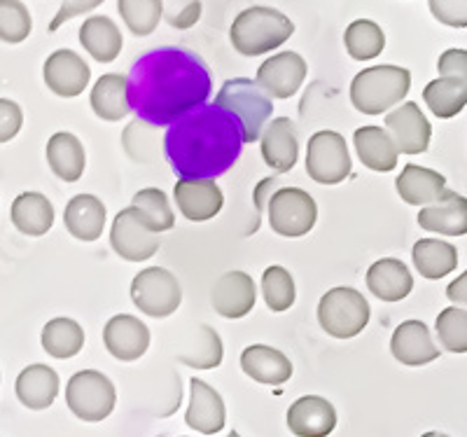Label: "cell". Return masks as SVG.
<instances>
[{
	"label": "cell",
	"instance_id": "1",
	"mask_svg": "<svg viewBox=\"0 0 467 437\" xmlns=\"http://www.w3.org/2000/svg\"><path fill=\"white\" fill-rule=\"evenodd\" d=\"M211 94V68L185 47L150 49L133 61L127 75L129 110L150 127H169L206 103Z\"/></svg>",
	"mask_w": 467,
	"mask_h": 437
},
{
	"label": "cell",
	"instance_id": "2",
	"mask_svg": "<svg viewBox=\"0 0 467 437\" xmlns=\"http://www.w3.org/2000/svg\"><path fill=\"white\" fill-rule=\"evenodd\" d=\"M244 131L236 118L215 103H202L169 124L164 152L175 176L213 181L224 176L244 152Z\"/></svg>",
	"mask_w": 467,
	"mask_h": 437
},
{
	"label": "cell",
	"instance_id": "3",
	"mask_svg": "<svg viewBox=\"0 0 467 437\" xmlns=\"http://www.w3.org/2000/svg\"><path fill=\"white\" fill-rule=\"evenodd\" d=\"M292 33H295V24L281 10L253 5L236 15L229 28V40H232V47L244 57H262L285 45Z\"/></svg>",
	"mask_w": 467,
	"mask_h": 437
},
{
	"label": "cell",
	"instance_id": "4",
	"mask_svg": "<svg viewBox=\"0 0 467 437\" xmlns=\"http://www.w3.org/2000/svg\"><path fill=\"white\" fill-rule=\"evenodd\" d=\"M411 89V73L402 66H372L350 82V103L365 115H383L400 106Z\"/></svg>",
	"mask_w": 467,
	"mask_h": 437
},
{
	"label": "cell",
	"instance_id": "5",
	"mask_svg": "<svg viewBox=\"0 0 467 437\" xmlns=\"http://www.w3.org/2000/svg\"><path fill=\"white\" fill-rule=\"evenodd\" d=\"M215 106L236 118L245 143L260 140L266 122L271 120V112H274V103L266 97V91L248 78H232L224 82L215 97Z\"/></svg>",
	"mask_w": 467,
	"mask_h": 437
},
{
	"label": "cell",
	"instance_id": "6",
	"mask_svg": "<svg viewBox=\"0 0 467 437\" xmlns=\"http://www.w3.org/2000/svg\"><path fill=\"white\" fill-rule=\"evenodd\" d=\"M437 70L440 78L425 85L423 101L435 118L451 120L467 106V49L441 52Z\"/></svg>",
	"mask_w": 467,
	"mask_h": 437
},
{
	"label": "cell",
	"instance_id": "7",
	"mask_svg": "<svg viewBox=\"0 0 467 437\" xmlns=\"http://www.w3.org/2000/svg\"><path fill=\"white\" fill-rule=\"evenodd\" d=\"M369 302L356 288H332L318 302V323L329 337L335 339H350L358 337L369 323Z\"/></svg>",
	"mask_w": 467,
	"mask_h": 437
},
{
	"label": "cell",
	"instance_id": "8",
	"mask_svg": "<svg viewBox=\"0 0 467 437\" xmlns=\"http://www.w3.org/2000/svg\"><path fill=\"white\" fill-rule=\"evenodd\" d=\"M117 390L110 379L96 369L73 374L66 386V405L80 421L99 423L112 414Z\"/></svg>",
	"mask_w": 467,
	"mask_h": 437
},
{
	"label": "cell",
	"instance_id": "9",
	"mask_svg": "<svg viewBox=\"0 0 467 437\" xmlns=\"http://www.w3.org/2000/svg\"><path fill=\"white\" fill-rule=\"evenodd\" d=\"M271 230L285 239H299L316 227L318 206L316 199L299 187H281L266 202Z\"/></svg>",
	"mask_w": 467,
	"mask_h": 437
},
{
	"label": "cell",
	"instance_id": "10",
	"mask_svg": "<svg viewBox=\"0 0 467 437\" xmlns=\"http://www.w3.org/2000/svg\"><path fill=\"white\" fill-rule=\"evenodd\" d=\"M133 304L152 318H169L182 302V288L178 278L164 267H148L131 281Z\"/></svg>",
	"mask_w": 467,
	"mask_h": 437
},
{
	"label": "cell",
	"instance_id": "11",
	"mask_svg": "<svg viewBox=\"0 0 467 437\" xmlns=\"http://www.w3.org/2000/svg\"><path fill=\"white\" fill-rule=\"evenodd\" d=\"M346 139L337 131H318L306 145V173L320 185H339L350 173Z\"/></svg>",
	"mask_w": 467,
	"mask_h": 437
},
{
	"label": "cell",
	"instance_id": "12",
	"mask_svg": "<svg viewBox=\"0 0 467 437\" xmlns=\"http://www.w3.org/2000/svg\"><path fill=\"white\" fill-rule=\"evenodd\" d=\"M112 251L127 262H143L150 260L154 253L160 251V236L152 232L140 218L139 208L129 206L122 208L112 220L110 230Z\"/></svg>",
	"mask_w": 467,
	"mask_h": 437
},
{
	"label": "cell",
	"instance_id": "13",
	"mask_svg": "<svg viewBox=\"0 0 467 437\" xmlns=\"http://www.w3.org/2000/svg\"><path fill=\"white\" fill-rule=\"evenodd\" d=\"M306 61L297 52L271 54L257 68L255 82L266 91L269 99H290L302 89L306 80Z\"/></svg>",
	"mask_w": 467,
	"mask_h": 437
},
{
	"label": "cell",
	"instance_id": "14",
	"mask_svg": "<svg viewBox=\"0 0 467 437\" xmlns=\"http://www.w3.org/2000/svg\"><path fill=\"white\" fill-rule=\"evenodd\" d=\"M386 131L402 155H420L431 148L432 127L419 103L414 101L402 103L393 112H388Z\"/></svg>",
	"mask_w": 467,
	"mask_h": 437
},
{
	"label": "cell",
	"instance_id": "15",
	"mask_svg": "<svg viewBox=\"0 0 467 437\" xmlns=\"http://www.w3.org/2000/svg\"><path fill=\"white\" fill-rule=\"evenodd\" d=\"M45 85L64 99L80 97L85 87H89L91 68L80 54L73 49H57L47 57L43 66Z\"/></svg>",
	"mask_w": 467,
	"mask_h": 437
},
{
	"label": "cell",
	"instance_id": "16",
	"mask_svg": "<svg viewBox=\"0 0 467 437\" xmlns=\"http://www.w3.org/2000/svg\"><path fill=\"white\" fill-rule=\"evenodd\" d=\"M103 344L122 363H133L150 349V330L143 320L129 314L112 316L103 330Z\"/></svg>",
	"mask_w": 467,
	"mask_h": 437
},
{
	"label": "cell",
	"instance_id": "17",
	"mask_svg": "<svg viewBox=\"0 0 467 437\" xmlns=\"http://www.w3.org/2000/svg\"><path fill=\"white\" fill-rule=\"evenodd\" d=\"M175 206L190 223H206L224 206V194L215 181H187L181 178L173 187Z\"/></svg>",
	"mask_w": 467,
	"mask_h": 437
},
{
	"label": "cell",
	"instance_id": "18",
	"mask_svg": "<svg viewBox=\"0 0 467 437\" xmlns=\"http://www.w3.org/2000/svg\"><path fill=\"white\" fill-rule=\"evenodd\" d=\"M213 309L223 318H244L257 302V288L253 276L245 272H227L215 281L211 293Z\"/></svg>",
	"mask_w": 467,
	"mask_h": 437
},
{
	"label": "cell",
	"instance_id": "19",
	"mask_svg": "<svg viewBox=\"0 0 467 437\" xmlns=\"http://www.w3.org/2000/svg\"><path fill=\"white\" fill-rule=\"evenodd\" d=\"M287 428L297 437H327L337 428L335 405L320 395H304L287 410Z\"/></svg>",
	"mask_w": 467,
	"mask_h": 437
},
{
	"label": "cell",
	"instance_id": "20",
	"mask_svg": "<svg viewBox=\"0 0 467 437\" xmlns=\"http://www.w3.org/2000/svg\"><path fill=\"white\" fill-rule=\"evenodd\" d=\"M185 421L192 431L203 435H215L227 421L223 395L197 377L190 381V407L185 411Z\"/></svg>",
	"mask_w": 467,
	"mask_h": 437
},
{
	"label": "cell",
	"instance_id": "21",
	"mask_svg": "<svg viewBox=\"0 0 467 437\" xmlns=\"http://www.w3.org/2000/svg\"><path fill=\"white\" fill-rule=\"evenodd\" d=\"M260 145L265 164L271 166L276 173H287L297 164L299 139L290 118L269 120L260 136Z\"/></svg>",
	"mask_w": 467,
	"mask_h": 437
},
{
	"label": "cell",
	"instance_id": "22",
	"mask_svg": "<svg viewBox=\"0 0 467 437\" xmlns=\"http://www.w3.org/2000/svg\"><path fill=\"white\" fill-rule=\"evenodd\" d=\"M390 351L398 363L409 365V368H420V365H428L440 358V349L435 347L431 330L423 320L400 323L390 339Z\"/></svg>",
	"mask_w": 467,
	"mask_h": 437
},
{
	"label": "cell",
	"instance_id": "23",
	"mask_svg": "<svg viewBox=\"0 0 467 437\" xmlns=\"http://www.w3.org/2000/svg\"><path fill=\"white\" fill-rule=\"evenodd\" d=\"M398 194L409 206H432L440 203L449 194L446 178L440 171L425 169V166L407 164L395 181Z\"/></svg>",
	"mask_w": 467,
	"mask_h": 437
},
{
	"label": "cell",
	"instance_id": "24",
	"mask_svg": "<svg viewBox=\"0 0 467 437\" xmlns=\"http://www.w3.org/2000/svg\"><path fill=\"white\" fill-rule=\"evenodd\" d=\"M367 288L381 302H400L414 288V276L402 260L383 257L367 272Z\"/></svg>",
	"mask_w": 467,
	"mask_h": 437
},
{
	"label": "cell",
	"instance_id": "25",
	"mask_svg": "<svg viewBox=\"0 0 467 437\" xmlns=\"http://www.w3.org/2000/svg\"><path fill=\"white\" fill-rule=\"evenodd\" d=\"M241 368L257 384L281 386L292 377L290 358L278 349H271L266 344H253L241 353Z\"/></svg>",
	"mask_w": 467,
	"mask_h": 437
},
{
	"label": "cell",
	"instance_id": "26",
	"mask_svg": "<svg viewBox=\"0 0 467 437\" xmlns=\"http://www.w3.org/2000/svg\"><path fill=\"white\" fill-rule=\"evenodd\" d=\"M419 224L420 230L432 232V234H467V199L462 194L449 190V194L440 203L420 208Z\"/></svg>",
	"mask_w": 467,
	"mask_h": 437
},
{
	"label": "cell",
	"instance_id": "27",
	"mask_svg": "<svg viewBox=\"0 0 467 437\" xmlns=\"http://www.w3.org/2000/svg\"><path fill=\"white\" fill-rule=\"evenodd\" d=\"M80 45L99 64H112L124 47L119 26L106 15H94L80 26Z\"/></svg>",
	"mask_w": 467,
	"mask_h": 437
},
{
	"label": "cell",
	"instance_id": "28",
	"mask_svg": "<svg viewBox=\"0 0 467 437\" xmlns=\"http://www.w3.org/2000/svg\"><path fill=\"white\" fill-rule=\"evenodd\" d=\"M64 223L78 241H96L106 227V203L94 194H75L66 203Z\"/></svg>",
	"mask_w": 467,
	"mask_h": 437
},
{
	"label": "cell",
	"instance_id": "29",
	"mask_svg": "<svg viewBox=\"0 0 467 437\" xmlns=\"http://www.w3.org/2000/svg\"><path fill=\"white\" fill-rule=\"evenodd\" d=\"M16 398L28 410H47L58 395V374L47 365H28L16 377Z\"/></svg>",
	"mask_w": 467,
	"mask_h": 437
},
{
	"label": "cell",
	"instance_id": "30",
	"mask_svg": "<svg viewBox=\"0 0 467 437\" xmlns=\"http://www.w3.org/2000/svg\"><path fill=\"white\" fill-rule=\"evenodd\" d=\"M356 152L367 169L388 173L398 166L400 150L383 127H360L353 134Z\"/></svg>",
	"mask_w": 467,
	"mask_h": 437
},
{
	"label": "cell",
	"instance_id": "31",
	"mask_svg": "<svg viewBox=\"0 0 467 437\" xmlns=\"http://www.w3.org/2000/svg\"><path fill=\"white\" fill-rule=\"evenodd\" d=\"M47 164L58 181L78 182L87 166L85 145L80 143L78 136L58 131L47 140Z\"/></svg>",
	"mask_w": 467,
	"mask_h": 437
},
{
	"label": "cell",
	"instance_id": "32",
	"mask_svg": "<svg viewBox=\"0 0 467 437\" xmlns=\"http://www.w3.org/2000/svg\"><path fill=\"white\" fill-rule=\"evenodd\" d=\"M12 224L26 236H45L54 224V206L45 194L22 192L12 202Z\"/></svg>",
	"mask_w": 467,
	"mask_h": 437
},
{
	"label": "cell",
	"instance_id": "33",
	"mask_svg": "<svg viewBox=\"0 0 467 437\" xmlns=\"http://www.w3.org/2000/svg\"><path fill=\"white\" fill-rule=\"evenodd\" d=\"M89 103L96 118L106 120V122H119L122 118H127L131 112L127 101V78L119 73L101 75L91 87Z\"/></svg>",
	"mask_w": 467,
	"mask_h": 437
},
{
	"label": "cell",
	"instance_id": "34",
	"mask_svg": "<svg viewBox=\"0 0 467 437\" xmlns=\"http://www.w3.org/2000/svg\"><path fill=\"white\" fill-rule=\"evenodd\" d=\"M414 267L428 281H440L458 267L456 245L441 239H420L414 244Z\"/></svg>",
	"mask_w": 467,
	"mask_h": 437
},
{
	"label": "cell",
	"instance_id": "35",
	"mask_svg": "<svg viewBox=\"0 0 467 437\" xmlns=\"http://www.w3.org/2000/svg\"><path fill=\"white\" fill-rule=\"evenodd\" d=\"M43 349L52 358L58 360H68L78 356L85 347V330L78 320L73 318H52L43 328Z\"/></svg>",
	"mask_w": 467,
	"mask_h": 437
},
{
	"label": "cell",
	"instance_id": "36",
	"mask_svg": "<svg viewBox=\"0 0 467 437\" xmlns=\"http://www.w3.org/2000/svg\"><path fill=\"white\" fill-rule=\"evenodd\" d=\"M344 45L350 59L372 61L386 49V33L372 19H356L346 28Z\"/></svg>",
	"mask_w": 467,
	"mask_h": 437
},
{
	"label": "cell",
	"instance_id": "37",
	"mask_svg": "<svg viewBox=\"0 0 467 437\" xmlns=\"http://www.w3.org/2000/svg\"><path fill=\"white\" fill-rule=\"evenodd\" d=\"M117 12L133 36L148 37L164 16V0H117Z\"/></svg>",
	"mask_w": 467,
	"mask_h": 437
},
{
	"label": "cell",
	"instance_id": "38",
	"mask_svg": "<svg viewBox=\"0 0 467 437\" xmlns=\"http://www.w3.org/2000/svg\"><path fill=\"white\" fill-rule=\"evenodd\" d=\"M131 206L139 208L143 223L148 224L150 230L157 232V234L173 230V224H175L173 208H171L169 197H166L161 190H157V187H145V190L133 194Z\"/></svg>",
	"mask_w": 467,
	"mask_h": 437
},
{
	"label": "cell",
	"instance_id": "39",
	"mask_svg": "<svg viewBox=\"0 0 467 437\" xmlns=\"http://www.w3.org/2000/svg\"><path fill=\"white\" fill-rule=\"evenodd\" d=\"M223 339L211 326H199L197 337L192 341V347L178 353V360L190 368L197 369H213L223 363Z\"/></svg>",
	"mask_w": 467,
	"mask_h": 437
},
{
	"label": "cell",
	"instance_id": "40",
	"mask_svg": "<svg viewBox=\"0 0 467 437\" xmlns=\"http://www.w3.org/2000/svg\"><path fill=\"white\" fill-rule=\"evenodd\" d=\"M262 295L271 311H287L297 299V290H295V278L285 267L271 265L262 274Z\"/></svg>",
	"mask_w": 467,
	"mask_h": 437
},
{
	"label": "cell",
	"instance_id": "41",
	"mask_svg": "<svg viewBox=\"0 0 467 437\" xmlns=\"http://www.w3.org/2000/svg\"><path fill=\"white\" fill-rule=\"evenodd\" d=\"M435 332L441 349L449 353H467V311L461 307H449L440 311L435 320Z\"/></svg>",
	"mask_w": 467,
	"mask_h": 437
},
{
	"label": "cell",
	"instance_id": "42",
	"mask_svg": "<svg viewBox=\"0 0 467 437\" xmlns=\"http://www.w3.org/2000/svg\"><path fill=\"white\" fill-rule=\"evenodd\" d=\"M33 31V16L22 0H0V40L7 45L24 43Z\"/></svg>",
	"mask_w": 467,
	"mask_h": 437
},
{
	"label": "cell",
	"instance_id": "43",
	"mask_svg": "<svg viewBox=\"0 0 467 437\" xmlns=\"http://www.w3.org/2000/svg\"><path fill=\"white\" fill-rule=\"evenodd\" d=\"M431 15L449 28H467V0H428Z\"/></svg>",
	"mask_w": 467,
	"mask_h": 437
},
{
	"label": "cell",
	"instance_id": "44",
	"mask_svg": "<svg viewBox=\"0 0 467 437\" xmlns=\"http://www.w3.org/2000/svg\"><path fill=\"white\" fill-rule=\"evenodd\" d=\"M24 112L10 99H0V143L15 139L22 131Z\"/></svg>",
	"mask_w": 467,
	"mask_h": 437
},
{
	"label": "cell",
	"instance_id": "45",
	"mask_svg": "<svg viewBox=\"0 0 467 437\" xmlns=\"http://www.w3.org/2000/svg\"><path fill=\"white\" fill-rule=\"evenodd\" d=\"M103 3H106V0H64L57 15H54L52 24H49V31H58L66 22H70L75 16L87 15V12H94L96 7H101Z\"/></svg>",
	"mask_w": 467,
	"mask_h": 437
},
{
	"label": "cell",
	"instance_id": "46",
	"mask_svg": "<svg viewBox=\"0 0 467 437\" xmlns=\"http://www.w3.org/2000/svg\"><path fill=\"white\" fill-rule=\"evenodd\" d=\"M446 297L451 299L456 307H467V272H462L456 281L449 283V288H446Z\"/></svg>",
	"mask_w": 467,
	"mask_h": 437
},
{
	"label": "cell",
	"instance_id": "47",
	"mask_svg": "<svg viewBox=\"0 0 467 437\" xmlns=\"http://www.w3.org/2000/svg\"><path fill=\"white\" fill-rule=\"evenodd\" d=\"M420 437H449V435H444V432H425V435H420Z\"/></svg>",
	"mask_w": 467,
	"mask_h": 437
},
{
	"label": "cell",
	"instance_id": "48",
	"mask_svg": "<svg viewBox=\"0 0 467 437\" xmlns=\"http://www.w3.org/2000/svg\"><path fill=\"white\" fill-rule=\"evenodd\" d=\"M227 437H241V435H239V432H236V431H232Z\"/></svg>",
	"mask_w": 467,
	"mask_h": 437
}]
</instances>
